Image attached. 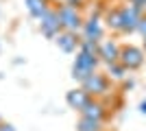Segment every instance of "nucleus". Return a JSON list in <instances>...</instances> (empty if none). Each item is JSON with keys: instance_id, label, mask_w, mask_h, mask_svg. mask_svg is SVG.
Returning <instances> with one entry per match:
<instances>
[{"instance_id": "nucleus-3", "label": "nucleus", "mask_w": 146, "mask_h": 131, "mask_svg": "<svg viewBox=\"0 0 146 131\" xmlns=\"http://www.w3.org/2000/svg\"><path fill=\"white\" fill-rule=\"evenodd\" d=\"M142 9H144V7L135 5V2L122 7V9H120L122 31L120 33H133V31H137V24H140V20H142Z\"/></svg>"}, {"instance_id": "nucleus-20", "label": "nucleus", "mask_w": 146, "mask_h": 131, "mask_svg": "<svg viewBox=\"0 0 146 131\" xmlns=\"http://www.w3.org/2000/svg\"><path fill=\"white\" fill-rule=\"evenodd\" d=\"M48 2H63V0H48Z\"/></svg>"}, {"instance_id": "nucleus-18", "label": "nucleus", "mask_w": 146, "mask_h": 131, "mask_svg": "<svg viewBox=\"0 0 146 131\" xmlns=\"http://www.w3.org/2000/svg\"><path fill=\"white\" fill-rule=\"evenodd\" d=\"M0 131H15L13 125H7V122H0Z\"/></svg>"}, {"instance_id": "nucleus-12", "label": "nucleus", "mask_w": 146, "mask_h": 131, "mask_svg": "<svg viewBox=\"0 0 146 131\" xmlns=\"http://www.w3.org/2000/svg\"><path fill=\"white\" fill-rule=\"evenodd\" d=\"M24 5H26L29 13H31L35 20H39L44 13L50 9V7H48V0H24Z\"/></svg>"}, {"instance_id": "nucleus-4", "label": "nucleus", "mask_w": 146, "mask_h": 131, "mask_svg": "<svg viewBox=\"0 0 146 131\" xmlns=\"http://www.w3.org/2000/svg\"><path fill=\"white\" fill-rule=\"evenodd\" d=\"M39 29H42V33L48 39H55L57 35L63 31V29H61V22H59V15H57V9H48V11L39 18Z\"/></svg>"}, {"instance_id": "nucleus-19", "label": "nucleus", "mask_w": 146, "mask_h": 131, "mask_svg": "<svg viewBox=\"0 0 146 131\" xmlns=\"http://www.w3.org/2000/svg\"><path fill=\"white\" fill-rule=\"evenodd\" d=\"M140 112H142V114H146V100H144V103L140 105Z\"/></svg>"}, {"instance_id": "nucleus-7", "label": "nucleus", "mask_w": 146, "mask_h": 131, "mask_svg": "<svg viewBox=\"0 0 146 131\" xmlns=\"http://www.w3.org/2000/svg\"><path fill=\"white\" fill-rule=\"evenodd\" d=\"M83 39H90V42H100L103 37V22L98 15H92L87 22H83Z\"/></svg>"}, {"instance_id": "nucleus-1", "label": "nucleus", "mask_w": 146, "mask_h": 131, "mask_svg": "<svg viewBox=\"0 0 146 131\" xmlns=\"http://www.w3.org/2000/svg\"><path fill=\"white\" fill-rule=\"evenodd\" d=\"M57 15H59V22H61V29L63 31H70V33H79L83 29V18H81V11L76 7H70V5H63L61 2L57 7Z\"/></svg>"}, {"instance_id": "nucleus-21", "label": "nucleus", "mask_w": 146, "mask_h": 131, "mask_svg": "<svg viewBox=\"0 0 146 131\" xmlns=\"http://www.w3.org/2000/svg\"><path fill=\"white\" fill-rule=\"evenodd\" d=\"M144 50H146V37H144Z\"/></svg>"}, {"instance_id": "nucleus-14", "label": "nucleus", "mask_w": 146, "mask_h": 131, "mask_svg": "<svg viewBox=\"0 0 146 131\" xmlns=\"http://www.w3.org/2000/svg\"><path fill=\"white\" fill-rule=\"evenodd\" d=\"M76 131H100V122L98 120H90V118H81Z\"/></svg>"}, {"instance_id": "nucleus-9", "label": "nucleus", "mask_w": 146, "mask_h": 131, "mask_svg": "<svg viewBox=\"0 0 146 131\" xmlns=\"http://www.w3.org/2000/svg\"><path fill=\"white\" fill-rule=\"evenodd\" d=\"M98 57L105 59L107 63L118 61V59H120V46H118L116 42H111V39H105V42H100V46H98Z\"/></svg>"}, {"instance_id": "nucleus-16", "label": "nucleus", "mask_w": 146, "mask_h": 131, "mask_svg": "<svg viewBox=\"0 0 146 131\" xmlns=\"http://www.w3.org/2000/svg\"><path fill=\"white\" fill-rule=\"evenodd\" d=\"M137 31L142 33V37H146V15H142L140 24H137Z\"/></svg>"}, {"instance_id": "nucleus-8", "label": "nucleus", "mask_w": 146, "mask_h": 131, "mask_svg": "<svg viewBox=\"0 0 146 131\" xmlns=\"http://www.w3.org/2000/svg\"><path fill=\"white\" fill-rule=\"evenodd\" d=\"M55 44L59 46V50H63V53H74L76 46H81V39L76 37V33L61 31L59 35L55 37Z\"/></svg>"}, {"instance_id": "nucleus-15", "label": "nucleus", "mask_w": 146, "mask_h": 131, "mask_svg": "<svg viewBox=\"0 0 146 131\" xmlns=\"http://www.w3.org/2000/svg\"><path fill=\"white\" fill-rule=\"evenodd\" d=\"M107 66H109V68H107V72H109L111 76H113V79H122V76H124V66H122L120 61H113V63H107Z\"/></svg>"}, {"instance_id": "nucleus-10", "label": "nucleus", "mask_w": 146, "mask_h": 131, "mask_svg": "<svg viewBox=\"0 0 146 131\" xmlns=\"http://www.w3.org/2000/svg\"><path fill=\"white\" fill-rule=\"evenodd\" d=\"M66 100H68V105L72 107V109H79L81 112L92 98H90V94H87L83 87H79V90H70V92L66 94Z\"/></svg>"}, {"instance_id": "nucleus-2", "label": "nucleus", "mask_w": 146, "mask_h": 131, "mask_svg": "<svg viewBox=\"0 0 146 131\" xmlns=\"http://www.w3.org/2000/svg\"><path fill=\"white\" fill-rule=\"evenodd\" d=\"M96 66H98V57L87 55V53L79 50L76 61H74V66H72V76H74V79H79V81L83 83L90 74H94V72H96Z\"/></svg>"}, {"instance_id": "nucleus-11", "label": "nucleus", "mask_w": 146, "mask_h": 131, "mask_svg": "<svg viewBox=\"0 0 146 131\" xmlns=\"http://www.w3.org/2000/svg\"><path fill=\"white\" fill-rule=\"evenodd\" d=\"M103 116H105V109L98 100H90V103L81 109V118H90V120H98V122H100Z\"/></svg>"}, {"instance_id": "nucleus-17", "label": "nucleus", "mask_w": 146, "mask_h": 131, "mask_svg": "<svg viewBox=\"0 0 146 131\" xmlns=\"http://www.w3.org/2000/svg\"><path fill=\"white\" fill-rule=\"evenodd\" d=\"M83 2H85V0H63V5H70V7H76V9H79L81 5H83Z\"/></svg>"}, {"instance_id": "nucleus-5", "label": "nucleus", "mask_w": 146, "mask_h": 131, "mask_svg": "<svg viewBox=\"0 0 146 131\" xmlns=\"http://www.w3.org/2000/svg\"><path fill=\"white\" fill-rule=\"evenodd\" d=\"M118 61L127 70H135L144 63V53L137 46H124V48H120V59Z\"/></svg>"}, {"instance_id": "nucleus-6", "label": "nucleus", "mask_w": 146, "mask_h": 131, "mask_svg": "<svg viewBox=\"0 0 146 131\" xmlns=\"http://www.w3.org/2000/svg\"><path fill=\"white\" fill-rule=\"evenodd\" d=\"M83 90H85L87 94H94V96H100V94H107V79H105L103 74H98V72H94V74H90L83 81Z\"/></svg>"}, {"instance_id": "nucleus-13", "label": "nucleus", "mask_w": 146, "mask_h": 131, "mask_svg": "<svg viewBox=\"0 0 146 131\" xmlns=\"http://www.w3.org/2000/svg\"><path fill=\"white\" fill-rule=\"evenodd\" d=\"M107 26L111 31H122V15H120V9H113V11L107 13Z\"/></svg>"}]
</instances>
